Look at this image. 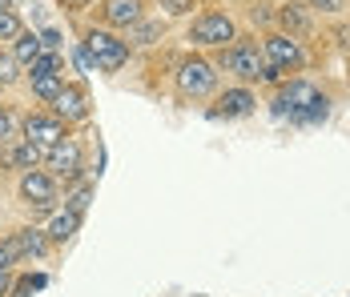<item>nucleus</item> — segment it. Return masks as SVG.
<instances>
[{
    "instance_id": "21",
    "label": "nucleus",
    "mask_w": 350,
    "mask_h": 297,
    "mask_svg": "<svg viewBox=\"0 0 350 297\" xmlns=\"http://www.w3.org/2000/svg\"><path fill=\"white\" fill-rule=\"evenodd\" d=\"M16 261H21V245H16V237H4L0 241V269H12Z\"/></svg>"
},
{
    "instance_id": "27",
    "label": "nucleus",
    "mask_w": 350,
    "mask_h": 297,
    "mask_svg": "<svg viewBox=\"0 0 350 297\" xmlns=\"http://www.w3.org/2000/svg\"><path fill=\"white\" fill-rule=\"evenodd\" d=\"M40 44H44L49 53H57V44H61V33H57V29H49V33L40 36Z\"/></svg>"
},
{
    "instance_id": "14",
    "label": "nucleus",
    "mask_w": 350,
    "mask_h": 297,
    "mask_svg": "<svg viewBox=\"0 0 350 297\" xmlns=\"http://www.w3.org/2000/svg\"><path fill=\"white\" fill-rule=\"evenodd\" d=\"M40 157H44V149H40V145L21 141V145H12V149H4V153H0V165H8V169H36V165H40Z\"/></svg>"
},
{
    "instance_id": "28",
    "label": "nucleus",
    "mask_w": 350,
    "mask_h": 297,
    "mask_svg": "<svg viewBox=\"0 0 350 297\" xmlns=\"http://www.w3.org/2000/svg\"><path fill=\"white\" fill-rule=\"evenodd\" d=\"M61 4H65V8H69V12H81V8H89V4H93V0H61Z\"/></svg>"
},
{
    "instance_id": "15",
    "label": "nucleus",
    "mask_w": 350,
    "mask_h": 297,
    "mask_svg": "<svg viewBox=\"0 0 350 297\" xmlns=\"http://www.w3.org/2000/svg\"><path fill=\"white\" fill-rule=\"evenodd\" d=\"M16 237V245H21V257H44V249H49V237L40 229H21V233H12Z\"/></svg>"
},
{
    "instance_id": "26",
    "label": "nucleus",
    "mask_w": 350,
    "mask_h": 297,
    "mask_svg": "<svg viewBox=\"0 0 350 297\" xmlns=\"http://www.w3.org/2000/svg\"><path fill=\"white\" fill-rule=\"evenodd\" d=\"M85 205H89V189H77L72 201H69V209H72V213H85Z\"/></svg>"
},
{
    "instance_id": "20",
    "label": "nucleus",
    "mask_w": 350,
    "mask_h": 297,
    "mask_svg": "<svg viewBox=\"0 0 350 297\" xmlns=\"http://www.w3.org/2000/svg\"><path fill=\"white\" fill-rule=\"evenodd\" d=\"M21 36V20L12 8H0V40H16Z\"/></svg>"
},
{
    "instance_id": "13",
    "label": "nucleus",
    "mask_w": 350,
    "mask_h": 297,
    "mask_svg": "<svg viewBox=\"0 0 350 297\" xmlns=\"http://www.w3.org/2000/svg\"><path fill=\"white\" fill-rule=\"evenodd\" d=\"M145 0H105V25L113 29H133L141 20Z\"/></svg>"
},
{
    "instance_id": "2",
    "label": "nucleus",
    "mask_w": 350,
    "mask_h": 297,
    "mask_svg": "<svg viewBox=\"0 0 350 297\" xmlns=\"http://www.w3.org/2000/svg\"><path fill=\"white\" fill-rule=\"evenodd\" d=\"M278 113H294V117H306V121H318V117H326V97L318 93L310 81H290V85H282L278 93Z\"/></svg>"
},
{
    "instance_id": "24",
    "label": "nucleus",
    "mask_w": 350,
    "mask_h": 297,
    "mask_svg": "<svg viewBox=\"0 0 350 297\" xmlns=\"http://www.w3.org/2000/svg\"><path fill=\"white\" fill-rule=\"evenodd\" d=\"M161 8H165L170 16H185V12L198 8V0H161Z\"/></svg>"
},
{
    "instance_id": "7",
    "label": "nucleus",
    "mask_w": 350,
    "mask_h": 297,
    "mask_svg": "<svg viewBox=\"0 0 350 297\" xmlns=\"http://www.w3.org/2000/svg\"><path fill=\"white\" fill-rule=\"evenodd\" d=\"M69 132H65V121L57 117V113H33L29 121H25V141H33L40 149H53V145H61Z\"/></svg>"
},
{
    "instance_id": "4",
    "label": "nucleus",
    "mask_w": 350,
    "mask_h": 297,
    "mask_svg": "<svg viewBox=\"0 0 350 297\" xmlns=\"http://www.w3.org/2000/svg\"><path fill=\"white\" fill-rule=\"evenodd\" d=\"M189 40L202 44V48H230L238 40V25L226 12H202L189 29Z\"/></svg>"
},
{
    "instance_id": "22",
    "label": "nucleus",
    "mask_w": 350,
    "mask_h": 297,
    "mask_svg": "<svg viewBox=\"0 0 350 297\" xmlns=\"http://www.w3.org/2000/svg\"><path fill=\"white\" fill-rule=\"evenodd\" d=\"M157 36H161V20H145V25L137 20V33H133V40H137V44H153Z\"/></svg>"
},
{
    "instance_id": "32",
    "label": "nucleus",
    "mask_w": 350,
    "mask_h": 297,
    "mask_svg": "<svg viewBox=\"0 0 350 297\" xmlns=\"http://www.w3.org/2000/svg\"><path fill=\"white\" fill-rule=\"evenodd\" d=\"M0 117H4V109H0Z\"/></svg>"
},
{
    "instance_id": "1",
    "label": "nucleus",
    "mask_w": 350,
    "mask_h": 297,
    "mask_svg": "<svg viewBox=\"0 0 350 297\" xmlns=\"http://www.w3.org/2000/svg\"><path fill=\"white\" fill-rule=\"evenodd\" d=\"M221 65H226V72H234L238 81H266V85H274V81H282V72L278 68H270L266 65V57H262V48L258 44H250V40H234L226 53H221Z\"/></svg>"
},
{
    "instance_id": "23",
    "label": "nucleus",
    "mask_w": 350,
    "mask_h": 297,
    "mask_svg": "<svg viewBox=\"0 0 350 297\" xmlns=\"http://www.w3.org/2000/svg\"><path fill=\"white\" fill-rule=\"evenodd\" d=\"M306 8H310V12H326V16H334V12L347 8V0H306Z\"/></svg>"
},
{
    "instance_id": "3",
    "label": "nucleus",
    "mask_w": 350,
    "mask_h": 297,
    "mask_svg": "<svg viewBox=\"0 0 350 297\" xmlns=\"http://www.w3.org/2000/svg\"><path fill=\"white\" fill-rule=\"evenodd\" d=\"M213 89H217V68H213L210 61L185 57V61L177 65V93L185 100H202V97H210Z\"/></svg>"
},
{
    "instance_id": "16",
    "label": "nucleus",
    "mask_w": 350,
    "mask_h": 297,
    "mask_svg": "<svg viewBox=\"0 0 350 297\" xmlns=\"http://www.w3.org/2000/svg\"><path fill=\"white\" fill-rule=\"evenodd\" d=\"M40 48H44V44H40V36H33V33H21L16 36V44H12V57H16V65H33L36 57H40Z\"/></svg>"
},
{
    "instance_id": "8",
    "label": "nucleus",
    "mask_w": 350,
    "mask_h": 297,
    "mask_svg": "<svg viewBox=\"0 0 350 297\" xmlns=\"http://www.w3.org/2000/svg\"><path fill=\"white\" fill-rule=\"evenodd\" d=\"M21 197L29 201V205H36V209H49L57 201V181L49 173H40V169H29L25 181H21Z\"/></svg>"
},
{
    "instance_id": "31",
    "label": "nucleus",
    "mask_w": 350,
    "mask_h": 297,
    "mask_svg": "<svg viewBox=\"0 0 350 297\" xmlns=\"http://www.w3.org/2000/svg\"><path fill=\"white\" fill-rule=\"evenodd\" d=\"M8 4H12V0H0V8H8Z\"/></svg>"
},
{
    "instance_id": "29",
    "label": "nucleus",
    "mask_w": 350,
    "mask_h": 297,
    "mask_svg": "<svg viewBox=\"0 0 350 297\" xmlns=\"http://www.w3.org/2000/svg\"><path fill=\"white\" fill-rule=\"evenodd\" d=\"M8 294V269H0V297Z\"/></svg>"
},
{
    "instance_id": "19",
    "label": "nucleus",
    "mask_w": 350,
    "mask_h": 297,
    "mask_svg": "<svg viewBox=\"0 0 350 297\" xmlns=\"http://www.w3.org/2000/svg\"><path fill=\"white\" fill-rule=\"evenodd\" d=\"M53 72H61V57L57 53H40L29 65V76H53Z\"/></svg>"
},
{
    "instance_id": "17",
    "label": "nucleus",
    "mask_w": 350,
    "mask_h": 297,
    "mask_svg": "<svg viewBox=\"0 0 350 297\" xmlns=\"http://www.w3.org/2000/svg\"><path fill=\"white\" fill-rule=\"evenodd\" d=\"M61 89H65V76L61 72H53V76H33V93H36V100H53L61 97Z\"/></svg>"
},
{
    "instance_id": "12",
    "label": "nucleus",
    "mask_w": 350,
    "mask_h": 297,
    "mask_svg": "<svg viewBox=\"0 0 350 297\" xmlns=\"http://www.w3.org/2000/svg\"><path fill=\"white\" fill-rule=\"evenodd\" d=\"M254 93L250 89H226L221 97H217V109H213V117H250L254 113Z\"/></svg>"
},
{
    "instance_id": "5",
    "label": "nucleus",
    "mask_w": 350,
    "mask_h": 297,
    "mask_svg": "<svg viewBox=\"0 0 350 297\" xmlns=\"http://www.w3.org/2000/svg\"><path fill=\"white\" fill-rule=\"evenodd\" d=\"M85 53L93 57V68H101V72H117L129 61V44L121 36L105 33V29H93V33L85 36Z\"/></svg>"
},
{
    "instance_id": "11",
    "label": "nucleus",
    "mask_w": 350,
    "mask_h": 297,
    "mask_svg": "<svg viewBox=\"0 0 350 297\" xmlns=\"http://www.w3.org/2000/svg\"><path fill=\"white\" fill-rule=\"evenodd\" d=\"M53 113L69 125V121H85L89 117V97H85V89L81 85H65L61 89V97L53 100Z\"/></svg>"
},
{
    "instance_id": "10",
    "label": "nucleus",
    "mask_w": 350,
    "mask_h": 297,
    "mask_svg": "<svg viewBox=\"0 0 350 297\" xmlns=\"http://www.w3.org/2000/svg\"><path fill=\"white\" fill-rule=\"evenodd\" d=\"M49 169H53L57 177L72 181V177L81 173V145H77L72 137H65L61 145H53V149H49Z\"/></svg>"
},
{
    "instance_id": "18",
    "label": "nucleus",
    "mask_w": 350,
    "mask_h": 297,
    "mask_svg": "<svg viewBox=\"0 0 350 297\" xmlns=\"http://www.w3.org/2000/svg\"><path fill=\"white\" fill-rule=\"evenodd\" d=\"M77 225H81V213H72V209H65L57 221H53V229H49V237L53 241H69L72 233H77Z\"/></svg>"
},
{
    "instance_id": "30",
    "label": "nucleus",
    "mask_w": 350,
    "mask_h": 297,
    "mask_svg": "<svg viewBox=\"0 0 350 297\" xmlns=\"http://www.w3.org/2000/svg\"><path fill=\"white\" fill-rule=\"evenodd\" d=\"M338 36H342V44H347V48H350V29H342V33H338Z\"/></svg>"
},
{
    "instance_id": "25",
    "label": "nucleus",
    "mask_w": 350,
    "mask_h": 297,
    "mask_svg": "<svg viewBox=\"0 0 350 297\" xmlns=\"http://www.w3.org/2000/svg\"><path fill=\"white\" fill-rule=\"evenodd\" d=\"M16 57H0V85H12V81H16V76H21V72H16Z\"/></svg>"
},
{
    "instance_id": "6",
    "label": "nucleus",
    "mask_w": 350,
    "mask_h": 297,
    "mask_svg": "<svg viewBox=\"0 0 350 297\" xmlns=\"http://www.w3.org/2000/svg\"><path fill=\"white\" fill-rule=\"evenodd\" d=\"M262 57H266V65L278 68L282 76L286 72H298V68L306 65V48H302V40H294V36L286 33H270L262 40Z\"/></svg>"
},
{
    "instance_id": "9",
    "label": "nucleus",
    "mask_w": 350,
    "mask_h": 297,
    "mask_svg": "<svg viewBox=\"0 0 350 297\" xmlns=\"http://www.w3.org/2000/svg\"><path fill=\"white\" fill-rule=\"evenodd\" d=\"M278 25H282V33L286 36H306L310 29H314V16H310V8L306 4H298V0H286V4H278Z\"/></svg>"
}]
</instances>
